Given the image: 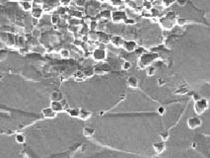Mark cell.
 <instances>
[{
	"label": "cell",
	"mask_w": 210,
	"mask_h": 158,
	"mask_svg": "<svg viewBox=\"0 0 210 158\" xmlns=\"http://www.w3.org/2000/svg\"><path fill=\"white\" fill-rule=\"evenodd\" d=\"M208 108H209V101L205 98H200L199 100L196 101V102H194V105H193L194 113L198 116L204 114L208 110Z\"/></svg>",
	"instance_id": "1"
},
{
	"label": "cell",
	"mask_w": 210,
	"mask_h": 158,
	"mask_svg": "<svg viewBox=\"0 0 210 158\" xmlns=\"http://www.w3.org/2000/svg\"><path fill=\"white\" fill-rule=\"evenodd\" d=\"M186 126L190 130H194L202 126V120L199 117H190L186 120Z\"/></svg>",
	"instance_id": "2"
},
{
	"label": "cell",
	"mask_w": 210,
	"mask_h": 158,
	"mask_svg": "<svg viewBox=\"0 0 210 158\" xmlns=\"http://www.w3.org/2000/svg\"><path fill=\"white\" fill-rule=\"evenodd\" d=\"M157 58V55H144L141 56V60H140V67L141 68H145L146 66H150V64L152 61H154Z\"/></svg>",
	"instance_id": "3"
},
{
	"label": "cell",
	"mask_w": 210,
	"mask_h": 158,
	"mask_svg": "<svg viewBox=\"0 0 210 158\" xmlns=\"http://www.w3.org/2000/svg\"><path fill=\"white\" fill-rule=\"evenodd\" d=\"M83 158H131V157L122 156V155H118V154H114V153L104 152V153H99V154H93L90 156H85Z\"/></svg>",
	"instance_id": "4"
},
{
	"label": "cell",
	"mask_w": 210,
	"mask_h": 158,
	"mask_svg": "<svg viewBox=\"0 0 210 158\" xmlns=\"http://www.w3.org/2000/svg\"><path fill=\"white\" fill-rule=\"evenodd\" d=\"M93 58L95 60L97 61H103L105 60L107 58V54H106V51L104 49H96L95 51H93Z\"/></svg>",
	"instance_id": "5"
},
{
	"label": "cell",
	"mask_w": 210,
	"mask_h": 158,
	"mask_svg": "<svg viewBox=\"0 0 210 158\" xmlns=\"http://www.w3.org/2000/svg\"><path fill=\"white\" fill-rule=\"evenodd\" d=\"M126 14L122 11H114L111 14V19L114 22V23H118L122 20H126Z\"/></svg>",
	"instance_id": "6"
},
{
	"label": "cell",
	"mask_w": 210,
	"mask_h": 158,
	"mask_svg": "<svg viewBox=\"0 0 210 158\" xmlns=\"http://www.w3.org/2000/svg\"><path fill=\"white\" fill-rule=\"evenodd\" d=\"M124 40L120 37V36H113L111 38V45H113L114 47H123L124 45Z\"/></svg>",
	"instance_id": "7"
},
{
	"label": "cell",
	"mask_w": 210,
	"mask_h": 158,
	"mask_svg": "<svg viewBox=\"0 0 210 158\" xmlns=\"http://www.w3.org/2000/svg\"><path fill=\"white\" fill-rule=\"evenodd\" d=\"M56 114L51 107H46L42 110V115L46 118H54L56 117Z\"/></svg>",
	"instance_id": "8"
},
{
	"label": "cell",
	"mask_w": 210,
	"mask_h": 158,
	"mask_svg": "<svg viewBox=\"0 0 210 158\" xmlns=\"http://www.w3.org/2000/svg\"><path fill=\"white\" fill-rule=\"evenodd\" d=\"M137 43L134 41H126L123 45V49L126 50L127 52H132L136 50Z\"/></svg>",
	"instance_id": "9"
},
{
	"label": "cell",
	"mask_w": 210,
	"mask_h": 158,
	"mask_svg": "<svg viewBox=\"0 0 210 158\" xmlns=\"http://www.w3.org/2000/svg\"><path fill=\"white\" fill-rule=\"evenodd\" d=\"M126 83H127L128 87H130V88H132V89L138 88V85H139V81H138V78L136 76H133V75L129 76L127 78Z\"/></svg>",
	"instance_id": "10"
},
{
	"label": "cell",
	"mask_w": 210,
	"mask_h": 158,
	"mask_svg": "<svg viewBox=\"0 0 210 158\" xmlns=\"http://www.w3.org/2000/svg\"><path fill=\"white\" fill-rule=\"evenodd\" d=\"M43 14V10L42 7H34L33 10L31 11V15L33 16V18L35 19H39Z\"/></svg>",
	"instance_id": "11"
},
{
	"label": "cell",
	"mask_w": 210,
	"mask_h": 158,
	"mask_svg": "<svg viewBox=\"0 0 210 158\" xmlns=\"http://www.w3.org/2000/svg\"><path fill=\"white\" fill-rule=\"evenodd\" d=\"M18 4H19V6L24 11H32L34 8L33 7L34 2H31V1H20V2H18Z\"/></svg>",
	"instance_id": "12"
},
{
	"label": "cell",
	"mask_w": 210,
	"mask_h": 158,
	"mask_svg": "<svg viewBox=\"0 0 210 158\" xmlns=\"http://www.w3.org/2000/svg\"><path fill=\"white\" fill-rule=\"evenodd\" d=\"M62 99H63V96H62V93L59 91H53L51 94V102H60Z\"/></svg>",
	"instance_id": "13"
},
{
	"label": "cell",
	"mask_w": 210,
	"mask_h": 158,
	"mask_svg": "<svg viewBox=\"0 0 210 158\" xmlns=\"http://www.w3.org/2000/svg\"><path fill=\"white\" fill-rule=\"evenodd\" d=\"M51 108L55 113L63 112V105L61 104V102H51Z\"/></svg>",
	"instance_id": "14"
},
{
	"label": "cell",
	"mask_w": 210,
	"mask_h": 158,
	"mask_svg": "<svg viewBox=\"0 0 210 158\" xmlns=\"http://www.w3.org/2000/svg\"><path fill=\"white\" fill-rule=\"evenodd\" d=\"M92 117V113L89 112V111H86V110L84 109H81L80 110V115H79V118H81V120L83 121H87L89 120Z\"/></svg>",
	"instance_id": "15"
},
{
	"label": "cell",
	"mask_w": 210,
	"mask_h": 158,
	"mask_svg": "<svg viewBox=\"0 0 210 158\" xmlns=\"http://www.w3.org/2000/svg\"><path fill=\"white\" fill-rule=\"evenodd\" d=\"M80 110H81V109H78V108H71V109H67V110H66V113H67L68 115H69L70 117H72V118H79Z\"/></svg>",
	"instance_id": "16"
},
{
	"label": "cell",
	"mask_w": 210,
	"mask_h": 158,
	"mask_svg": "<svg viewBox=\"0 0 210 158\" xmlns=\"http://www.w3.org/2000/svg\"><path fill=\"white\" fill-rule=\"evenodd\" d=\"M98 39L100 40V42L104 43L111 42V38L109 37V35H107L105 33H100L99 35H98Z\"/></svg>",
	"instance_id": "17"
},
{
	"label": "cell",
	"mask_w": 210,
	"mask_h": 158,
	"mask_svg": "<svg viewBox=\"0 0 210 158\" xmlns=\"http://www.w3.org/2000/svg\"><path fill=\"white\" fill-rule=\"evenodd\" d=\"M84 77H85V73L82 71H76L74 73V78L77 79V80H82V79H84Z\"/></svg>",
	"instance_id": "18"
},
{
	"label": "cell",
	"mask_w": 210,
	"mask_h": 158,
	"mask_svg": "<svg viewBox=\"0 0 210 158\" xmlns=\"http://www.w3.org/2000/svg\"><path fill=\"white\" fill-rule=\"evenodd\" d=\"M60 55L63 58H68L69 56H70V51L68 50H66V49H62L60 51Z\"/></svg>",
	"instance_id": "19"
},
{
	"label": "cell",
	"mask_w": 210,
	"mask_h": 158,
	"mask_svg": "<svg viewBox=\"0 0 210 158\" xmlns=\"http://www.w3.org/2000/svg\"><path fill=\"white\" fill-rule=\"evenodd\" d=\"M131 68V63L129 61H124V62L122 64V69L124 70V71H127Z\"/></svg>",
	"instance_id": "20"
},
{
	"label": "cell",
	"mask_w": 210,
	"mask_h": 158,
	"mask_svg": "<svg viewBox=\"0 0 210 158\" xmlns=\"http://www.w3.org/2000/svg\"><path fill=\"white\" fill-rule=\"evenodd\" d=\"M51 24H54V25H56V24H58L59 23V21H60V17H59V15H52L51 16Z\"/></svg>",
	"instance_id": "21"
},
{
	"label": "cell",
	"mask_w": 210,
	"mask_h": 158,
	"mask_svg": "<svg viewBox=\"0 0 210 158\" xmlns=\"http://www.w3.org/2000/svg\"><path fill=\"white\" fill-rule=\"evenodd\" d=\"M155 72H156V68L154 66H149L148 68H147V71H146L148 76H153L155 74Z\"/></svg>",
	"instance_id": "22"
},
{
	"label": "cell",
	"mask_w": 210,
	"mask_h": 158,
	"mask_svg": "<svg viewBox=\"0 0 210 158\" xmlns=\"http://www.w3.org/2000/svg\"><path fill=\"white\" fill-rule=\"evenodd\" d=\"M29 47H20L19 49V52L21 55H27L29 52Z\"/></svg>",
	"instance_id": "23"
},
{
	"label": "cell",
	"mask_w": 210,
	"mask_h": 158,
	"mask_svg": "<svg viewBox=\"0 0 210 158\" xmlns=\"http://www.w3.org/2000/svg\"><path fill=\"white\" fill-rule=\"evenodd\" d=\"M89 27H90V30L92 31V32H94V31H95L97 29V27H98V23H97L96 21H91V23H90V25H89Z\"/></svg>",
	"instance_id": "24"
},
{
	"label": "cell",
	"mask_w": 210,
	"mask_h": 158,
	"mask_svg": "<svg viewBox=\"0 0 210 158\" xmlns=\"http://www.w3.org/2000/svg\"><path fill=\"white\" fill-rule=\"evenodd\" d=\"M111 13L110 10H106V11H103L102 12V17H104V18H110V17H111Z\"/></svg>",
	"instance_id": "25"
},
{
	"label": "cell",
	"mask_w": 210,
	"mask_h": 158,
	"mask_svg": "<svg viewBox=\"0 0 210 158\" xmlns=\"http://www.w3.org/2000/svg\"><path fill=\"white\" fill-rule=\"evenodd\" d=\"M24 38L23 37H19L18 38V40H16V42H15V43L17 46H20L21 47H23V43H24Z\"/></svg>",
	"instance_id": "26"
},
{
	"label": "cell",
	"mask_w": 210,
	"mask_h": 158,
	"mask_svg": "<svg viewBox=\"0 0 210 158\" xmlns=\"http://www.w3.org/2000/svg\"><path fill=\"white\" fill-rule=\"evenodd\" d=\"M143 8H145L147 10H150L152 8V3L149 1H144L143 2Z\"/></svg>",
	"instance_id": "27"
},
{
	"label": "cell",
	"mask_w": 210,
	"mask_h": 158,
	"mask_svg": "<svg viewBox=\"0 0 210 158\" xmlns=\"http://www.w3.org/2000/svg\"><path fill=\"white\" fill-rule=\"evenodd\" d=\"M157 112H158L159 115L162 116V115H164L165 113H166V109H165V107H163V106H160L157 109Z\"/></svg>",
	"instance_id": "28"
},
{
	"label": "cell",
	"mask_w": 210,
	"mask_h": 158,
	"mask_svg": "<svg viewBox=\"0 0 210 158\" xmlns=\"http://www.w3.org/2000/svg\"><path fill=\"white\" fill-rule=\"evenodd\" d=\"M94 71H95L96 73H98V74H104V73H106V70L103 69V67H96Z\"/></svg>",
	"instance_id": "29"
},
{
	"label": "cell",
	"mask_w": 210,
	"mask_h": 158,
	"mask_svg": "<svg viewBox=\"0 0 210 158\" xmlns=\"http://www.w3.org/2000/svg\"><path fill=\"white\" fill-rule=\"evenodd\" d=\"M72 15L75 16V17H77V18H80V17H82V16H83L82 12H78V11H73V12H72Z\"/></svg>",
	"instance_id": "30"
},
{
	"label": "cell",
	"mask_w": 210,
	"mask_h": 158,
	"mask_svg": "<svg viewBox=\"0 0 210 158\" xmlns=\"http://www.w3.org/2000/svg\"><path fill=\"white\" fill-rule=\"evenodd\" d=\"M186 22V21L185 19H177V24L178 25H185Z\"/></svg>",
	"instance_id": "31"
},
{
	"label": "cell",
	"mask_w": 210,
	"mask_h": 158,
	"mask_svg": "<svg viewBox=\"0 0 210 158\" xmlns=\"http://www.w3.org/2000/svg\"><path fill=\"white\" fill-rule=\"evenodd\" d=\"M193 100H194V102H196V101L200 99V97H199V96H198L197 94H193Z\"/></svg>",
	"instance_id": "32"
},
{
	"label": "cell",
	"mask_w": 210,
	"mask_h": 158,
	"mask_svg": "<svg viewBox=\"0 0 210 158\" xmlns=\"http://www.w3.org/2000/svg\"><path fill=\"white\" fill-rule=\"evenodd\" d=\"M111 4H113V5H120V4H122V2H120V1H113V2H111Z\"/></svg>",
	"instance_id": "33"
},
{
	"label": "cell",
	"mask_w": 210,
	"mask_h": 158,
	"mask_svg": "<svg viewBox=\"0 0 210 158\" xmlns=\"http://www.w3.org/2000/svg\"><path fill=\"white\" fill-rule=\"evenodd\" d=\"M76 4H77V5H79V6H82V5H84V4H85V2H83V1H77V2H76Z\"/></svg>",
	"instance_id": "34"
},
{
	"label": "cell",
	"mask_w": 210,
	"mask_h": 158,
	"mask_svg": "<svg viewBox=\"0 0 210 158\" xmlns=\"http://www.w3.org/2000/svg\"><path fill=\"white\" fill-rule=\"evenodd\" d=\"M62 5H68V4H70V2H61Z\"/></svg>",
	"instance_id": "35"
},
{
	"label": "cell",
	"mask_w": 210,
	"mask_h": 158,
	"mask_svg": "<svg viewBox=\"0 0 210 158\" xmlns=\"http://www.w3.org/2000/svg\"><path fill=\"white\" fill-rule=\"evenodd\" d=\"M152 158H162V157H161V156H159V155H155V156H153Z\"/></svg>",
	"instance_id": "36"
}]
</instances>
